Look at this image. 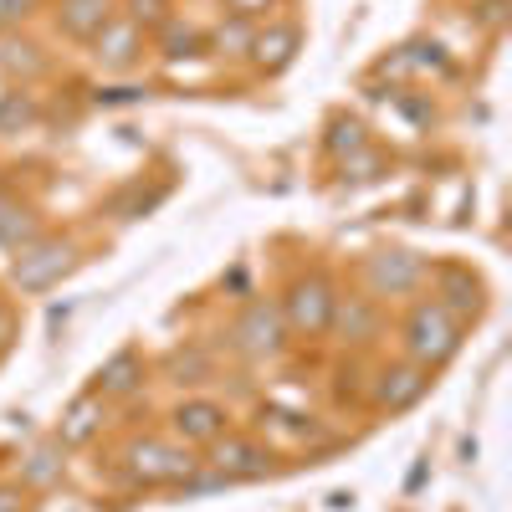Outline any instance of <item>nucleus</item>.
Returning a JSON list of instances; mask_svg holds the SVG:
<instances>
[{"instance_id": "f3484780", "label": "nucleus", "mask_w": 512, "mask_h": 512, "mask_svg": "<svg viewBox=\"0 0 512 512\" xmlns=\"http://www.w3.org/2000/svg\"><path fill=\"white\" fill-rule=\"evenodd\" d=\"M16 118H21V123H26V118H31V108H26V103H16V98H11V103H6V108H0V128H6V123H16Z\"/></svg>"}, {"instance_id": "0eeeda50", "label": "nucleus", "mask_w": 512, "mask_h": 512, "mask_svg": "<svg viewBox=\"0 0 512 512\" xmlns=\"http://www.w3.org/2000/svg\"><path fill=\"white\" fill-rule=\"evenodd\" d=\"M62 26L72 36H93L108 26V0H62Z\"/></svg>"}, {"instance_id": "6ab92c4d", "label": "nucleus", "mask_w": 512, "mask_h": 512, "mask_svg": "<svg viewBox=\"0 0 512 512\" xmlns=\"http://www.w3.org/2000/svg\"><path fill=\"white\" fill-rule=\"evenodd\" d=\"M231 6H241V11H246V6H251V0H231Z\"/></svg>"}, {"instance_id": "a211bd4d", "label": "nucleus", "mask_w": 512, "mask_h": 512, "mask_svg": "<svg viewBox=\"0 0 512 512\" xmlns=\"http://www.w3.org/2000/svg\"><path fill=\"white\" fill-rule=\"evenodd\" d=\"M0 512H21V497L16 492H0Z\"/></svg>"}, {"instance_id": "2eb2a0df", "label": "nucleus", "mask_w": 512, "mask_h": 512, "mask_svg": "<svg viewBox=\"0 0 512 512\" xmlns=\"http://www.w3.org/2000/svg\"><path fill=\"white\" fill-rule=\"evenodd\" d=\"M26 236H31V226L16 216V210L0 205V241H11V246H16V241H26Z\"/></svg>"}, {"instance_id": "ddd939ff", "label": "nucleus", "mask_w": 512, "mask_h": 512, "mask_svg": "<svg viewBox=\"0 0 512 512\" xmlns=\"http://www.w3.org/2000/svg\"><path fill=\"white\" fill-rule=\"evenodd\" d=\"M292 41H297V36H292V31H277V36H272V41H267V36H262V41H256V57H262V62H267V67H282V62H287V57H292Z\"/></svg>"}, {"instance_id": "f03ea898", "label": "nucleus", "mask_w": 512, "mask_h": 512, "mask_svg": "<svg viewBox=\"0 0 512 512\" xmlns=\"http://www.w3.org/2000/svg\"><path fill=\"white\" fill-rule=\"evenodd\" d=\"M287 313H292V323H297V328L323 333V328H328V318H333V297H328V287H323V282H303V287L292 292Z\"/></svg>"}, {"instance_id": "dca6fc26", "label": "nucleus", "mask_w": 512, "mask_h": 512, "mask_svg": "<svg viewBox=\"0 0 512 512\" xmlns=\"http://www.w3.org/2000/svg\"><path fill=\"white\" fill-rule=\"evenodd\" d=\"M195 47V31H169V57H185Z\"/></svg>"}, {"instance_id": "39448f33", "label": "nucleus", "mask_w": 512, "mask_h": 512, "mask_svg": "<svg viewBox=\"0 0 512 512\" xmlns=\"http://www.w3.org/2000/svg\"><path fill=\"white\" fill-rule=\"evenodd\" d=\"M226 431V410L210 405V400H190L180 405V436L185 441H216Z\"/></svg>"}, {"instance_id": "9d476101", "label": "nucleus", "mask_w": 512, "mask_h": 512, "mask_svg": "<svg viewBox=\"0 0 512 512\" xmlns=\"http://www.w3.org/2000/svg\"><path fill=\"white\" fill-rule=\"evenodd\" d=\"M93 431H98V400H77L67 410V420H62V441L77 446V441H88Z\"/></svg>"}, {"instance_id": "f8f14e48", "label": "nucleus", "mask_w": 512, "mask_h": 512, "mask_svg": "<svg viewBox=\"0 0 512 512\" xmlns=\"http://www.w3.org/2000/svg\"><path fill=\"white\" fill-rule=\"evenodd\" d=\"M134 374H139L134 354H123V359H113V364L103 369V390H108V395H123V390H134Z\"/></svg>"}, {"instance_id": "6e6552de", "label": "nucleus", "mask_w": 512, "mask_h": 512, "mask_svg": "<svg viewBox=\"0 0 512 512\" xmlns=\"http://www.w3.org/2000/svg\"><path fill=\"white\" fill-rule=\"evenodd\" d=\"M134 47H139L134 26H103V36H98V62H103V67H128V62H134Z\"/></svg>"}, {"instance_id": "9b49d317", "label": "nucleus", "mask_w": 512, "mask_h": 512, "mask_svg": "<svg viewBox=\"0 0 512 512\" xmlns=\"http://www.w3.org/2000/svg\"><path fill=\"white\" fill-rule=\"evenodd\" d=\"M425 390V379L420 374H384V384H379V405H410L415 395Z\"/></svg>"}, {"instance_id": "1a4fd4ad", "label": "nucleus", "mask_w": 512, "mask_h": 512, "mask_svg": "<svg viewBox=\"0 0 512 512\" xmlns=\"http://www.w3.org/2000/svg\"><path fill=\"white\" fill-rule=\"evenodd\" d=\"M216 466H221V472H231V477H256L267 466V451H256L246 441H226L221 456H216Z\"/></svg>"}, {"instance_id": "423d86ee", "label": "nucleus", "mask_w": 512, "mask_h": 512, "mask_svg": "<svg viewBox=\"0 0 512 512\" xmlns=\"http://www.w3.org/2000/svg\"><path fill=\"white\" fill-rule=\"evenodd\" d=\"M241 349L246 354H277V344H282V338H277V313L272 308H251L246 318H241Z\"/></svg>"}, {"instance_id": "f257e3e1", "label": "nucleus", "mask_w": 512, "mask_h": 512, "mask_svg": "<svg viewBox=\"0 0 512 512\" xmlns=\"http://www.w3.org/2000/svg\"><path fill=\"white\" fill-rule=\"evenodd\" d=\"M410 354L425 359V364L456 354V323L446 318V308H420L410 318Z\"/></svg>"}, {"instance_id": "20e7f679", "label": "nucleus", "mask_w": 512, "mask_h": 512, "mask_svg": "<svg viewBox=\"0 0 512 512\" xmlns=\"http://www.w3.org/2000/svg\"><path fill=\"white\" fill-rule=\"evenodd\" d=\"M57 272H67V246H41V251H31V256H21L16 262V282L21 287H47Z\"/></svg>"}, {"instance_id": "7ed1b4c3", "label": "nucleus", "mask_w": 512, "mask_h": 512, "mask_svg": "<svg viewBox=\"0 0 512 512\" xmlns=\"http://www.w3.org/2000/svg\"><path fill=\"white\" fill-rule=\"evenodd\" d=\"M134 472H139L144 482H164V477H185V472H190V456H180V451H169V446L149 441V446H139V451H134Z\"/></svg>"}, {"instance_id": "4468645a", "label": "nucleus", "mask_w": 512, "mask_h": 512, "mask_svg": "<svg viewBox=\"0 0 512 512\" xmlns=\"http://www.w3.org/2000/svg\"><path fill=\"white\" fill-rule=\"evenodd\" d=\"M410 277H415V267L405 262V256H400V262H379V267H374V282H379V287H405Z\"/></svg>"}]
</instances>
